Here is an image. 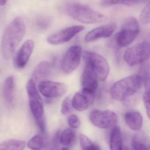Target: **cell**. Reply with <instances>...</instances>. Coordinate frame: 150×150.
Listing matches in <instances>:
<instances>
[{
	"label": "cell",
	"instance_id": "6da1fadb",
	"mask_svg": "<svg viewBox=\"0 0 150 150\" xmlns=\"http://www.w3.org/2000/svg\"><path fill=\"white\" fill-rule=\"evenodd\" d=\"M25 23L21 17H16L7 26L2 38L1 47L3 57L9 59L24 37Z\"/></svg>",
	"mask_w": 150,
	"mask_h": 150
},
{
	"label": "cell",
	"instance_id": "7a4b0ae2",
	"mask_svg": "<svg viewBox=\"0 0 150 150\" xmlns=\"http://www.w3.org/2000/svg\"><path fill=\"white\" fill-rule=\"evenodd\" d=\"M143 84V79L140 75L126 77L114 84L111 88V96L115 100L126 102L139 91Z\"/></svg>",
	"mask_w": 150,
	"mask_h": 150
},
{
	"label": "cell",
	"instance_id": "3957f363",
	"mask_svg": "<svg viewBox=\"0 0 150 150\" xmlns=\"http://www.w3.org/2000/svg\"><path fill=\"white\" fill-rule=\"evenodd\" d=\"M26 90L29 97V105L31 112L40 131L45 133L46 123L44 112V103L37 89L36 83L32 79L28 81Z\"/></svg>",
	"mask_w": 150,
	"mask_h": 150
},
{
	"label": "cell",
	"instance_id": "277c9868",
	"mask_svg": "<svg viewBox=\"0 0 150 150\" xmlns=\"http://www.w3.org/2000/svg\"><path fill=\"white\" fill-rule=\"evenodd\" d=\"M66 11L73 19L83 23H99L105 21L107 18L102 13L79 3H72L67 5Z\"/></svg>",
	"mask_w": 150,
	"mask_h": 150
},
{
	"label": "cell",
	"instance_id": "5b68a950",
	"mask_svg": "<svg viewBox=\"0 0 150 150\" xmlns=\"http://www.w3.org/2000/svg\"><path fill=\"white\" fill-rule=\"evenodd\" d=\"M139 33L138 21L133 17L127 18L123 22L120 30L114 37V42L118 47H125L131 44Z\"/></svg>",
	"mask_w": 150,
	"mask_h": 150
},
{
	"label": "cell",
	"instance_id": "8992f818",
	"mask_svg": "<svg viewBox=\"0 0 150 150\" xmlns=\"http://www.w3.org/2000/svg\"><path fill=\"white\" fill-rule=\"evenodd\" d=\"M123 58L131 67L144 63L150 59V42H141L129 47L124 52Z\"/></svg>",
	"mask_w": 150,
	"mask_h": 150
},
{
	"label": "cell",
	"instance_id": "52a82bcc",
	"mask_svg": "<svg viewBox=\"0 0 150 150\" xmlns=\"http://www.w3.org/2000/svg\"><path fill=\"white\" fill-rule=\"evenodd\" d=\"M83 58L86 64L89 65L97 75L99 80H106L110 72L107 60L102 55L93 52L85 51Z\"/></svg>",
	"mask_w": 150,
	"mask_h": 150
},
{
	"label": "cell",
	"instance_id": "ba28073f",
	"mask_svg": "<svg viewBox=\"0 0 150 150\" xmlns=\"http://www.w3.org/2000/svg\"><path fill=\"white\" fill-rule=\"evenodd\" d=\"M89 119L93 125L100 129L114 127L118 121V116L111 110H94L90 113Z\"/></svg>",
	"mask_w": 150,
	"mask_h": 150
},
{
	"label": "cell",
	"instance_id": "9c48e42d",
	"mask_svg": "<svg viewBox=\"0 0 150 150\" xmlns=\"http://www.w3.org/2000/svg\"><path fill=\"white\" fill-rule=\"evenodd\" d=\"M82 54V48L79 45L73 46L67 50L61 64L64 74H71L74 71L80 63Z\"/></svg>",
	"mask_w": 150,
	"mask_h": 150
},
{
	"label": "cell",
	"instance_id": "30bf717a",
	"mask_svg": "<svg viewBox=\"0 0 150 150\" xmlns=\"http://www.w3.org/2000/svg\"><path fill=\"white\" fill-rule=\"evenodd\" d=\"M67 87L62 83L45 80L38 84V90L41 94L48 99L55 98L64 95Z\"/></svg>",
	"mask_w": 150,
	"mask_h": 150
},
{
	"label": "cell",
	"instance_id": "8fae6325",
	"mask_svg": "<svg viewBox=\"0 0 150 150\" xmlns=\"http://www.w3.org/2000/svg\"><path fill=\"white\" fill-rule=\"evenodd\" d=\"M84 29V27L82 25H75L68 27L49 36L47 40L51 45H62L70 41Z\"/></svg>",
	"mask_w": 150,
	"mask_h": 150
},
{
	"label": "cell",
	"instance_id": "7c38bea8",
	"mask_svg": "<svg viewBox=\"0 0 150 150\" xmlns=\"http://www.w3.org/2000/svg\"><path fill=\"white\" fill-rule=\"evenodd\" d=\"M99 79L91 68L85 64L81 76L82 90L95 93L98 85Z\"/></svg>",
	"mask_w": 150,
	"mask_h": 150
},
{
	"label": "cell",
	"instance_id": "4fadbf2b",
	"mask_svg": "<svg viewBox=\"0 0 150 150\" xmlns=\"http://www.w3.org/2000/svg\"><path fill=\"white\" fill-rule=\"evenodd\" d=\"M34 42L31 40H26L17 52L14 59V65L18 69L24 68L28 63L34 49Z\"/></svg>",
	"mask_w": 150,
	"mask_h": 150
},
{
	"label": "cell",
	"instance_id": "5bb4252c",
	"mask_svg": "<svg viewBox=\"0 0 150 150\" xmlns=\"http://www.w3.org/2000/svg\"><path fill=\"white\" fill-rule=\"evenodd\" d=\"M95 93L82 90L76 93L72 100L73 108L78 111H85L93 104Z\"/></svg>",
	"mask_w": 150,
	"mask_h": 150
},
{
	"label": "cell",
	"instance_id": "9a60e30c",
	"mask_svg": "<svg viewBox=\"0 0 150 150\" xmlns=\"http://www.w3.org/2000/svg\"><path fill=\"white\" fill-rule=\"evenodd\" d=\"M116 29L115 23H111L106 25L97 27L88 33L85 37V41L87 43L93 42L101 38L111 37Z\"/></svg>",
	"mask_w": 150,
	"mask_h": 150
},
{
	"label": "cell",
	"instance_id": "2e32d148",
	"mask_svg": "<svg viewBox=\"0 0 150 150\" xmlns=\"http://www.w3.org/2000/svg\"><path fill=\"white\" fill-rule=\"evenodd\" d=\"M52 71V66L48 62L43 61L36 67L33 73L32 79L36 82L47 80Z\"/></svg>",
	"mask_w": 150,
	"mask_h": 150
},
{
	"label": "cell",
	"instance_id": "e0dca14e",
	"mask_svg": "<svg viewBox=\"0 0 150 150\" xmlns=\"http://www.w3.org/2000/svg\"><path fill=\"white\" fill-rule=\"evenodd\" d=\"M124 120L128 127L134 131H139L142 127V116L139 112H127L124 115Z\"/></svg>",
	"mask_w": 150,
	"mask_h": 150
},
{
	"label": "cell",
	"instance_id": "ac0fdd59",
	"mask_svg": "<svg viewBox=\"0 0 150 150\" xmlns=\"http://www.w3.org/2000/svg\"><path fill=\"white\" fill-rule=\"evenodd\" d=\"M110 150H124L123 148L122 134L118 126L113 127L110 139Z\"/></svg>",
	"mask_w": 150,
	"mask_h": 150
},
{
	"label": "cell",
	"instance_id": "d6986e66",
	"mask_svg": "<svg viewBox=\"0 0 150 150\" xmlns=\"http://www.w3.org/2000/svg\"><path fill=\"white\" fill-rule=\"evenodd\" d=\"M14 78L13 76L8 77L4 83L3 86L4 97L6 102L12 103L14 96Z\"/></svg>",
	"mask_w": 150,
	"mask_h": 150
},
{
	"label": "cell",
	"instance_id": "ffe728a7",
	"mask_svg": "<svg viewBox=\"0 0 150 150\" xmlns=\"http://www.w3.org/2000/svg\"><path fill=\"white\" fill-rule=\"evenodd\" d=\"M76 140V132L74 129H67L61 134L59 141L66 147H71L75 144Z\"/></svg>",
	"mask_w": 150,
	"mask_h": 150
},
{
	"label": "cell",
	"instance_id": "44dd1931",
	"mask_svg": "<svg viewBox=\"0 0 150 150\" xmlns=\"http://www.w3.org/2000/svg\"><path fill=\"white\" fill-rule=\"evenodd\" d=\"M25 147L24 142L16 139L6 140L0 144V150H23Z\"/></svg>",
	"mask_w": 150,
	"mask_h": 150
},
{
	"label": "cell",
	"instance_id": "7402d4cb",
	"mask_svg": "<svg viewBox=\"0 0 150 150\" xmlns=\"http://www.w3.org/2000/svg\"><path fill=\"white\" fill-rule=\"evenodd\" d=\"M45 145V139L40 134L36 135L33 137L27 144L29 149L32 150H41Z\"/></svg>",
	"mask_w": 150,
	"mask_h": 150
},
{
	"label": "cell",
	"instance_id": "603a6c76",
	"mask_svg": "<svg viewBox=\"0 0 150 150\" xmlns=\"http://www.w3.org/2000/svg\"><path fill=\"white\" fill-rule=\"evenodd\" d=\"M79 139L82 150H101L98 145L93 143L84 135L80 134Z\"/></svg>",
	"mask_w": 150,
	"mask_h": 150
},
{
	"label": "cell",
	"instance_id": "cb8c5ba5",
	"mask_svg": "<svg viewBox=\"0 0 150 150\" xmlns=\"http://www.w3.org/2000/svg\"><path fill=\"white\" fill-rule=\"evenodd\" d=\"M133 150H150V147L146 143L135 137L132 141Z\"/></svg>",
	"mask_w": 150,
	"mask_h": 150
},
{
	"label": "cell",
	"instance_id": "d4e9b609",
	"mask_svg": "<svg viewBox=\"0 0 150 150\" xmlns=\"http://www.w3.org/2000/svg\"><path fill=\"white\" fill-rule=\"evenodd\" d=\"M141 76L143 79L146 90H150V62L143 68L142 74Z\"/></svg>",
	"mask_w": 150,
	"mask_h": 150
},
{
	"label": "cell",
	"instance_id": "484cf974",
	"mask_svg": "<svg viewBox=\"0 0 150 150\" xmlns=\"http://www.w3.org/2000/svg\"><path fill=\"white\" fill-rule=\"evenodd\" d=\"M51 19L47 16H40L37 18L36 25L39 29L45 30L49 27Z\"/></svg>",
	"mask_w": 150,
	"mask_h": 150
},
{
	"label": "cell",
	"instance_id": "4316f807",
	"mask_svg": "<svg viewBox=\"0 0 150 150\" xmlns=\"http://www.w3.org/2000/svg\"><path fill=\"white\" fill-rule=\"evenodd\" d=\"M72 100L69 97H67L62 104L61 112L63 115H68L72 112Z\"/></svg>",
	"mask_w": 150,
	"mask_h": 150
},
{
	"label": "cell",
	"instance_id": "83f0119b",
	"mask_svg": "<svg viewBox=\"0 0 150 150\" xmlns=\"http://www.w3.org/2000/svg\"><path fill=\"white\" fill-rule=\"evenodd\" d=\"M140 19L144 24L150 23V2L140 13Z\"/></svg>",
	"mask_w": 150,
	"mask_h": 150
},
{
	"label": "cell",
	"instance_id": "f1b7e54d",
	"mask_svg": "<svg viewBox=\"0 0 150 150\" xmlns=\"http://www.w3.org/2000/svg\"><path fill=\"white\" fill-rule=\"evenodd\" d=\"M143 100L146 109V113L150 120V90H146L144 93Z\"/></svg>",
	"mask_w": 150,
	"mask_h": 150
},
{
	"label": "cell",
	"instance_id": "f546056e",
	"mask_svg": "<svg viewBox=\"0 0 150 150\" xmlns=\"http://www.w3.org/2000/svg\"><path fill=\"white\" fill-rule=\"evenodd\" d=\"M69 125L73 129H77L80 127L81 122L79 117L76 115H70L68 118Z\"/></svg>",
	"mask_w": 150,
	"mask_h": 150
},
{
	"label": "cell",
	"instance_id": "4dcf8cb0",
	"mask_svg": "<svg viewBox=\"0 0 150 150\" xmlns=\"http://www.w3.org/2000/svg\"><path fill=\"white\" fill-rule=\"evenodd\" d=\"M122 0H100V3L102 6H111L114 4H122Z\"/></svg>",
	"mask_w": 150,
	"mask_h": 150
},
{
	"label": "cell",
	"instance_id": "1f68e13d",
	"mask_svg": "<svg viewBox=\"0 0 150 150\" xmlns=\"http://www.w3.org/2000/svg\"><path fill=\"white\" fill-rule=\"evenodd\" d=\"M150 0H122V4L127 6H131L141 3L147 2Z\"/></svg>",
	"mask_w": 150,
	"mask_h": 150
},
{
	"label": "cell",
	"instance_id": "d6a6232c",
	"mask_svg": "<svg viewBox=\"0 0 150 150\" xmlns=\"http://www.w3.org/2000/svg\"><path fill=\"white\" fill-rule=\"evenodd\" d=\"M8 0H0V6H4L7 3Z\"/></svg>",
	"mask_w": 150,
	"mask_h": 150
},
{
	"label": "cell",
	"instance_id": "836d02e7",
	"mask_svg": "<svg viewBox=\"0 0 150 150\" xmlns=\"http://www.w3.org/2000/svg\"><path fill=\"white\" fill-rule=\"evenodd\" d=\"M61 150H69L68 148H66V147H64V148H62Z\"/></svg>",
	"mask_w": 150,
	"mask_h": 150
}]
</instances>
